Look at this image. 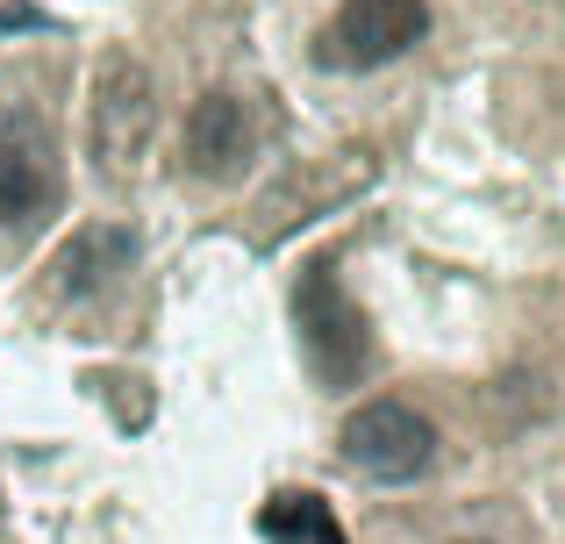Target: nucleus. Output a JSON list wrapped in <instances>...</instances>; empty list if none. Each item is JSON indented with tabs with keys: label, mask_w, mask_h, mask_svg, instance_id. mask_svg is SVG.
Returning a JSON list of instances; mask_svg holds the SVG:
<instances>
[{
	"label": "nucleus",
	"mask_w": 565,
	"mask_h": 544,
	"mask_svg": "<svg viewBox=\"0 0 565 544\" xmlns=\"http://www.w3.org/2000/svg\"><path fill=\"white\" fill-rule=\"evenodd\" d=\"M86 137H94V166L108 172H137L143 151L158 137V79L137 51H108L94 72V115H86Z\"/></svg>",
	"instance_id": "f257e3e1"
},
{
	"label": "nucleus",
	"mask_w": 565,
	"mask_h": 544,
	"mask_svg": "<svg viewBox=\"0 0 565 544\" xmlns=\"http://www.w3.org/2000/svg\"><path fill=\"white\" fill-rule=\"evenodd\" d=\"M294 322H301V351L316 365L322 387H359L373 365V330H365L359 301L344 294V279L330 266H308L294 287Z\"/></svg>",
	"instance_id": "f03ea898"
},
{
	"label": "nucleus",
	"mask_w": 565,
	"mask_h": 544,
	"mask_svg": "<svg viewBox=\"0 0 565 544\" xmlns=\"http://www.w3.org/2000/svg\"><path fill=\"white\" fill-rule=\"evenodd\" d=\"M337 451H344V466L365 473V480H415V473H429V459H437V423H429L415 402L380 394V402H359L344 416Z\"/></svg>",
	"instance_id": "7ed1b4c3"
},
{
	"label": "nucleus",
	"mask_w": 565,
	"mask_h": 544,
	"mask_svg": "<svg viewBox=\"0 0 565 544\" xmlns=\"http://www.w3.org/2000/svg\"><path fill=\"white\" fill-rule=\"evenodd\" d=\"M423 29H429L423 0H344L337 22L316 36V57L322 65H344V72H380L401 51H415Z\"/></svg>",
	"instance_id": "20e7f679"
},
{
	"label": "nucleus",
	"mask_w": 565,
	"mask_h": 544,
	"mask_svg": "<svg viewBox=\"0 0 565 544\" xmlns=\"http://www.w3.org/2000/svg\"><path fill=\"white\" fill-rule=\"evenodd\" d=\"M258 158V122L236 94H201L186 115V172L193 180H244Z\"/></svg>",
	"instance_id": "39448f33"
},
{
	"label": "nucleus",
	"mask_w": 565,
	"mask_h": 544,
	"mask_svg": "<svg viewBox=\"0 0 565 544\" xmlns=\"http://www.w3.org/2000/svg\"><path fill=\"white\" fill-rule=\"evenodd\" d=\"M57 201V151L36 122H0V230L36 223Z\"/></svg>",
	"instance_id": "423d86ee"
},
{
	"label": "nucleus",
	"mask_w": 565,
	"mask_h": 544,
	"mask_svg": "<svg viewBox=\"0 0 565 544\" xmlns=\"http://www.w3.org/2000/svg\"><path fill=\"white\" fill-rule=\"evenodd\" d=\"M365 180H373V158H365V151L316 158V166H301L287 186H279V194H265V201H258V215H265V230H294V223H308V215H322L330 201L359 194Z\"/></svg>",
	"instance_id": "0eeeda50"
},
{
	"label": "nucleus",
	"mask_w": 565,
	"mask_h": 544,
	"mask_svg": "<svg viewBox=\"0 0 565 544\" xmlns=\"http://www.w3.org/2000/svg\"><path fill=\"white\" fill-rule=\"evenodd\" d=\"M129 266H137V237H129L122 223H94V230H79V237L51 258V287L65 294V301H79V294H100L115 273H129Z\"/></svg>",
	"instance_id": "6e6552de"
},
{
	"label": "nucleus",
	"mask_w": 565,
	"mask_h": 544,
	"mask_svg": "<svg viewBox=\"0 0 565 544\" xmlns=\"http://www.w3.org/2000/svg\"><path fill=\"white\" fill-rule=\"evenodd\" d=\"M258 531L273 537V544H344V523H337L330 502H322V494H308V488L273 494V502H265V516H258Z\"/></svg>",
	"instance_id": "1a4fd4ad"
}]
</instances>
